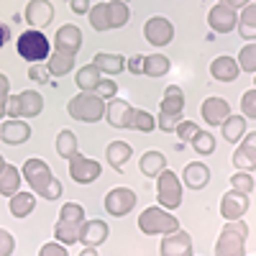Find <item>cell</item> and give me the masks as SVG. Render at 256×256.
<instances>
[{"label": "cell", "instance_id": "cell-6", "mask_svg": "<svg viewBox=\"0 0 256 256\" xmlns=\"http://www.w3.org/2000/svg\"><path fill=\"white\" fill-rule=\"evenodd\" d=\"M20 177L28 182V187L36 192V195H41V192H44V187L49 184V180H52L54 174H52V166H49L44 159L31 156V159L24 162V166H20Z\"/></svg>", "mask_w": 256, "mask_h": 256}, {"label": "cell", "instance_id": "cell-31", "mask_svg": "<svg viewBox=\"0 0 256 256\" xmlns=\"http://www.w3.org/2000/svg\"><path fill=\"white\" fill-rule=\"evenodd\" d=\"M164 166H166V156L162 152H144V156L138 159V169L144 177H156Z\"/></svg>", "mask_w": 256, "mask_h": 256}, {"label": "cell", "instance_id": "cell-1", "mask_svg": "<svg viewBox=\"0 0 256 256\" xmlns=\"http://www.w3.org/2000/svg\"><path fill=\"white\" fill-rule=\"evenodd\" d=\"M246 241H248V226L241 218L228 220L226 228L220 230V236H218L216 254L218 256H244L246 254Z\"/></svg>", "mask_w": 256, "mask_h": 256}, {"label": "cell", "instance_id": "cell-40", "mask_svg": "<svg viewBox=\"0 0 256 256\" xmlns=\"http://www.w3.org/2000/svg\"><path fill=\"white\" fill-rule=\"evenodd\" d=\"M59 220H67V223L82 226V223H84V210H82V205H77V202H67V205H62Z\"/></svg>", "mask_w": 256, "mask_h": 256}, {"label": "cell", "instance_id": "cell-34", "mask_svg": "<svg viewBox=\"0 0 256 256\" xmlns=\"http://www.w3.org/2000/svg\"><path fill=\"white\" fill-rule=\"evenodd\" d=\"M169 72V59L164 54H146L144 56V74L146 77H164Z\"/></svg>", "mask_w": 256, "mask_h": 256}, {"label": "cell", "instance_id": "cell-12", "mask_svg": "<svg viewBox=\"0 0 256 256\" xmlns=\"http://www.w3.org/2000/svg\"><path fill=\"white\" fill-rule=\"evenodd\" d=\"M192 251V236L187 230H172V233H166L162 246H159V254L162 256H190Z\"/></svg>", "mask_w": 256, "mask_h": 256}, {"label": "cell", "instance_id": "cell-16", "mask_svg": "<svg viewBox=\"0 0 256 256\" xmlns=\"http://www.w3.org/2000/svg\"><path fill=\"white\" fill-rule=\"evenodd\" d=\"M105 120H108L113 128H131L134 120V108L126 100L110 98V102L105 105Z\"/></svg>", "mask_w": 256, "mask_h": 256}, {"label": "cell", "instance_id": "cell-20", "mask_svg": "<svg viewBox=\"0 0 256 256\" xmlns=\"http://www.w3.org/2000/svg\"><path fill=\"white\" fill-rule=\"evenodd\" d=\"M238 72H241L238 62L233 59V56H228V54L216 56V59H212V64H210V74L216 77L218 82H233V80H238Z\"/></svg>", "mask_w": 256, "mask_h": 256}, {"label": "cell", "instance_id": "cell-10", "mask_svg": "<svg viewBox=\"0 0 256 256\" xmlns=\"http://www.w3.org/2000/svg\"><path fill=\"white\" fill-rule=\"evenodd\" d=\"M238 24V13L236 8H230L226 3H216L208 13V26L216 31V34H230Z\"/></svg>", "mask_w": 256, "mask_h": 256}, {"label": "cell", "instance_id": "cell-19", "mask_svg": "<svg viewBox=\"0 0 256 256\" xmlns=\"http://www.w3.org/2000/svg\"><path fill=\"white\" fill-rule=\"evenodd\" d=\"M80 46H82V31L74 24H64V26L56 28V34H54V49L77 54Z\"/></svg>", "mask_w": 256, "mask_h": 256}, {"label": "cell", "instance_id": "cell-17", "mask_svg": "<svg viewBox=\"0 0 256 256\" xmlns=\"http://www.w3.org/2000/svg\"><path fill=\"white\" fill-rule=\"evenodd\" d=\"M108 233H110V228L105 220H84L80 228V244L95 248V246L108 241Z\"/></svg>", "mask_w": 256, "mask_h": 256}, {"label": "cell", "instance_id": "cell-53", "mask_svg": "<svg viewBox=\"0 0 256 256\" xmlns=\"http://www.w3.org/2000/svg\"><path fill=\"white\" fill-rule=\"evenodd\" d=\"M70 8H72V13H77V16H84L92 6H90V0H70Z\"/></svg>", "mask_w": 256, "mask_h": 256}, {"label": "cell", "instance_id": "cell-24", "mask_svg": "<svg viewBox=\"0 0 256 256\" xmlns=\"http://www.w3.org/2000/svg\"><path fill=\"white\" fill-rule=\"evenodd\" d=\"M18 110H20V118H36L44 110V98H41V92H36V90L18 92Z\"/></svg>", "mask_w": 256, "mask_h": 256}, {"label": "cell", "instance_id": "cell-26", "mask_svg": "<svg viewBox=\"0 0 256 256\" xmlns=\"http://www.w3.org/2000/svg\"><path fill=\"white\" fill-rule=\"evenodd\" d=\"M74 56L72 52H62V49H54V54H49L46 59V67L54 77H64V74H70L72 67H74Z\"/></svg>", "mask_w": 256, "mask_h": 256}, {"label": "cell", "instance_id": "cell-2", "mask_svg": "<svg viewBox=\"0 0 256 256\" xmlns=\"http://www.w3.org/2000/svg\"><path fill=\"white\" fill-rule=\"evenodd\" d=\"M67 113L80 120V123H98L105 116V100L98 92H88L80 90V95H74L67 105Z\"/></svg>", "mask_w": 256, "mask_h": 256}, {"label": "cell", "instance_id": "cell-57", "mask_svg": "<svg viewBox=\"0 0 256 256\" xmlns=\"http://www.w3.org/2000/svg\"><path fill=\"white\" fill-rule=\"evenodd\" d=\"M254 84H256V77H254Z\"/></svg>", "mask_w": 256, "mask_h": 256}, {"label": "cell", "instance_id": "cell-5", "mask_svg": "<svg viewBox=\"0 0 256 256\" xmlns=\"http://www.w3.org/2000/svg\"><path fill=\"white\" fill-rule=\"evenodd\" d=\"M156 200L166 210H177L182 205V180L166 166L156 174Z\"/></svg>", "mask_w": 256, "mask_h": 256}, {"label": "cell", "instance_id": "cell-48", "mask_svg": "<svg viewBox=\"0 0 256 256\" xmlns=\"http://www.w3.org/2000/svg\"><path fill=\"white\" fill-rule=\"evenodd\" d=\"M8 95H10V80L0 72V118L6 116V102H8Z\"/></svg>", "mask_w": 256, "mask_h": 256}, {"label": "cell", "instance_id": "cell-11", "mask_svg": "<svg viewBox=\"0 0 256 256\" xmlns=\"http://www.w3.org/2000/svg\"><path fill=\"white\" fill-rule=\"evenodd\" d=\"M248 205H251V200H248L246 192H238V190L230 187V192H226V195L220 198V216H223V220L244 218Z\"/></svg>", "mask_w": 256, "mask_h": 256}, {"label": "cell", "instance_id": "cell-55", "mask_svg": "<svg viewBox=\"0 0 256 256\" xmlns=\"http://www.w3.org/2000/svg\"><path fill=\"white\" fill-rule=\"evenodd\" d=\"M6 41H8V26H6V24H0V49L6 46Z\"/></svg>", "mask_w": 256, "mask_h": 256}, {"label": "cell", "instance_id": "cell-35", "mask_svg": "<svg viewBox=\"0 0 256 256\" xmlns=\"http://www.w3.org/2000/svg\"><path fill=\"white\" fill-rule=\"evenodd\" d=\"M88 16H90V26L95 28V31H110L113 26H110V13H108V3H98V6H92L90 10H88Z\"/></svg>", "mask_w": 256, "mask_h": 256}, {"label": "cell", "instance_id": "cell-13", "mask_svg": "<svg viewBox=\"0 0 256 256\" xmlns=\"http://www.w3.org/2000/svg\"><path fill=\"white\" fill-rule=\"evenodd\" d=\"M24 18H26V24L31 28L44 31L54 20V6L49 3V0H31V3L26 6V10H24Z\"/></svg>", "mask_w": 256, "mask_h": 256}, {"label": "cell", "instance_id": "cell-52", "mask_svg": "<svg viewBox=\"0 0 256 256\" xmlns=\"http://www.w3.org/2000/svg\"><path fill=\"white\" fill-rule=\"evenodd\" d=\"M144 56L146 54H136V56H131L126 62V70L128 72H134V74H144Z\"/></svg>", "mask_w": 256, "mask_h": 256}, {"label": "cell", "instance_id": "cell-25", "mask_svg": "<svg viewBox=\"0 0 256 256\" xmlns=\"http://www.w3.org/2000/svg\"><path fill=\"white\" fill-rule=\"evenodd\" d=\"M236 28L244 41H256V3H248L241 8Z\"/></svg>", "mask_w": 256, "mask_h": 256}, {"label": "cell", "instance_id": "cell-23", "mask_svg": "<svg viewBox=\"0 0 256 256\" xmlns=\"http://www.w3.org/2000/svg\"><path fill=\"white\" fill-rule=\"evenodd\" d=\"M131 156H134V148L126 141H113V144H108V148H105V159H108V164L113 169H118V172H123Z\"/></svg>", "mask_w": 256, "mask_h": 256}, {"label": "cell", "instance_id": "cell-3", "mask_svg": "<svg viewBox=\"0 0 256 256\" xmlns=\"http://www.w3.org/2000/svg\"><path fill=\"white\" fill-rule=\"evenodd\" d=\"M16 49L20 54V59H26L28 64L34 62H44L52 54V41L44 36L41 28H28V31H20L18 41H16Z\"/></svg>", "mask_w": 256, "mask_h": 256}, {"label": "cell", "instance_id": "cell-51", "mask_svg": "<svg viewBox=\"0 0 256 256\" xmlns=\"http://www.w3.org/2000/svg\"><path fill=\"white\" fill-rule=\"evenodd\" d=\"M180 120H182V118H177V116H162V113H159V120H156V126L162 128L164 134H172L174 128H177V123H180Z\"/></svg>", "mask_w": 256, "mask_h": 256}, {"label": "cell", "instance_id": "cell-4", "mask_svg": "<svg viewBox=\"0 0 256 256\" xmlns=\"http://www.w3.org/2000/svg\"><path fill=\"white\" fill-rule=\"evenodd\" d=\"M180 228V220L166 212V208H146L138 216V230L146 236H166Z\"/></svg>", "mask_w": 256, "mask_h": 256}, {"label": "cell", "instance_id": "cell-7", "mask_svg": "<svg viewBox=\"0 0 256 256\" xmlns=\"http://www.w3.org/2000/svg\"><path fill=\"white\" fill-rule=\"evenodd\" d=\"M102 172V164L98 159H90L84 154H74L70 156V177L77 182V184H92Z\"/></svg>", "mask_w": 256, "mask_h": 256}, {"label": "cell", "instance_id": "cell-58", "mask_svg": "<svg viewBox=\"0 0 256 256\" xmlns=\"http://www.w3.org/2000/svg\"><path fill=\"white\" fill-rule=\"evenodd\" d=\"M123 3H128V0H123Z\"/></svg>", "mask_w": 256, "mask_h": 256}, {"label": "cell", "instance_id": "cell-9", "mask_svg": "<svg viewBox=\"0 0 256 256\" xmlns=\"http://www.w3.org/2000/svg\"><path fill=\"white\" fill-rule=\"evenodd\" d=\"M144 36L152 46H166V44H172V38H174V26H172V20H166L164 16H152L144 24Z\"/></svg>", "mask_w": 256, "mask_h": 256}, {"label": "cell", "instance_id": "cell-18", "mask_svg": "<svg viewBox=\"0 0 256 256\" xmlns=\"http://www.w3.org/2000/svg\"><path fill=\"white\" fill-rule=\"evenodd\" d=\"M200 113L208 126H220L230 116V102L226 98H205V102L200 105Z\"/></svg>", "mask_w": 256, "mask_h": 256}, {"label": "cell", "instance_id": "cell-43", "mask_svg": "<svg viewBox=\"0 0 256 256\" xmlns=\"http://www.w3.org/2000/svg\"><path fill=\"white\" fill-rule=\"evenodd\" d=\"M241 116H246V120L248 118L256 120V88L254 90H246L241 95Z\"/></svg>", "mask_w": 256, "mask_h": 256}, {"label": "cell", "instance_id": "cell-45", "mask_svg": "<svg viewBox=\"0 0 256 256\" xmlns=\"http://www.w3.org/2000/svg\"><path fill=\"white\" fill-rule=\"evenodd\" d=\"M16 251V238H13V233L6 230V228H0V256H10Z\"/></svg>", "mask_w": 256, "mask_h": 256}, {"label": "cell", "instance_id": "cell-36", "mask_svg": "<svg viewBox=\"0 0 256 256\" xmlns=\"http://www.w3.org/2000/svg\"><path fill=\"white\" fill-rule=\"evenodd\" d=\"M54 146H56V154L62 159H70V156L77 154V136L70 131V128H64V131L56 134V144Z\"/></svg>", "mask_w": 256, "mask_h": 256}, {"label": "cell", "instance_id": "cell-32", "mask_svg": "<svg viewBox=\"0 0 256 256\" xmlns=\"http://www.w3.org/2000/svg\"><path fill=\"white\" fill-rule=\"evenodd\" d=\"M100 80H102V72L95 67V64H88V67L77 70V77H74L77 88H80V90H88V92H95V90H98Z\"/></svg>", "mask_w": 256, "mask_h": 256}, {"label": "cell", "instance_id": "cell-46", "mask_svg": "<svg viewBox=\"0 0 256 256\" xmlns=\"http://www.w3.org/2000/svg\"><path fill=\"white\" fill-rule=\"evenodd\" d=\"M49 67H41V62H34L31 64V67H28V77L34 80V82H41V84H44V82H49Z\"/></svg>", "mask_w": 256, "mask_h": 256}, {"label": "cell", "instance_id": "cell-56", "mask_svg": "<svg viewBox=\"0 0 256 256\" xmlns=\"http://www.w3.org/2000/svg\"><path fill=\"white\" fill-rule=\"evenodd\" d=\"M3 164H6V156H3V154H0V169H3Z\"/></svg>", "mask_w": 256, "mask_h": 256}, {"label": "cell", "instance_id": "cell-30", "mask_svg": "<svg viewBox=\"0 0 256 256\" xmlns=\"http://www.w3.org/2000/svg\"><path fill=\"white\" fill-rule=\"evenodd\" d=\"M92 64L105 74H120L126 70V59L120 54H108V52H98Z\"/></svg>", "mask_w": 256, "mask_h": 256}, {"label": "cell", "instance_id": "cell-27", "mask_svg": "<svg viewBox=\"0 0 256 256\" xmlns=\"http://www.w3.org/2000/svg\"><path fill=\"white\" fill-rule=\"evenodd\" d=\"M20 190V169L16 164H3V169H0V195H16V192Z\"/></svg>", "mask_w": 256, "mask_h": 256}, {"label": "cell", "instance_id": "cell-22", "mask_svg": "<svg viewBox=\"0 0 256 256\" xmlns=\"http://www.w3.org/2000/svg\"><path fill=\"white\" fill-rule=\"evenodd\" d=\"M182 110H184V92H182V88H177V84H169V88L164 90V100L159 105V113L182 118Z\"/></svg>", "mask_w": 256, "mask_h": 256}, {"label": "cell", "instance_id": "cell-33", "mask_svg": "<svg viewBox=\"0 0 256 256\" xmlns=\"http://www.w3.org/2000/svg\"><path fill=\"white\" fill-rule=\"evenodd\" d=\"M80 228L82 226H74V223H67V220H59L54 226V241L64 244V246H72V244H80Z\"/></svg>", "mask_w": 256, "mask_h": 256}, {"label": "cell", "instance_id": "cell-8", "mask_svg": "<svg viewBox=\"0 0 256 256\" xmlns=\"http://www.w3.org/2000/svg\"><path fill=\"white\" fill-rule=\"evenodd\" d=\"M102 205H105V210H108V216L123 218L136 208V192L128 190V187H113L108 195H105Z\"/></svg>", "mask_w": 256, "mask_h": 256}, {"label": "cell", "instance_id": "cell-54", "mask_svg": "<svg viewBox=\"0 0 256 256\" xmlns=\"http://www.w3.org/2000/svg\"><path fill=\"white\" fill-rule=\"evenodd\" d=\"M218 3H226V6H230V8H244V6H248L251 3V0H218Z\"/></svg>", "mask_w": 256, "mask_h": 256}, {"label": "cell", "instance_id": "cell-28", "mask_svg": "<svg viewBox=\"0 0 256 256\" xmlns=\"http://www.w3.org/2000/svg\"><path fill=\"white\" fill-rule=\"evenodd\" d=\"M220 131H223V138L228 144H238L246 134V116H228L223 123H220Z\"/></svg>", "mask_w": 256, "mask_h": 256}, {"label": "cell", "instance_id": "cell-15", "mask_svg": "<svg viewBox=\"0 0 256 256\" xmlns=\"http://www.w3.org/2000/svg\"><path fill=\"white\" fill-rule=\"evenodd\" d=\"M233 164H236V169H244V172L256 169V131L244 134L238 148L233 152Z\"/></svg>", "mask_w": 256, "mask_h": 256}, {"label": "cell", "instance_id": "cell-37", "mask_svg": "<svg viewBox=\"0 0 256 256\" xmlns=\"http://www.w3.org/2000/svg\"><path fill=\"white\" fill-rule=\"evenodd\" d=\"M108 13H110V26L113 28H123L128 20H131V10H128V3H123V0H110Z\"/></svg>", "mask_w": 256, "mask_h": 256}, {"label": "cell", "instance_id": "cell-14", "mask_svg": "<svg viewBox=\"0 0 256 256\" xmlns=\"http://www.w3.org/2000/svg\"><path fill=\"white\" fill-rule=\"evenodd\" d=\"M31 138V126L20 118H8L0 123V141H6L8 146H20Z\"/></svg>", "mask_w": 256, "mask_h": 256}, {"label": "cell", "instance_id": "cell-41", "mask_svg": "<svg viewBox=\"0 0 256 256\" xmlns=\"http://www.w3.org/2000/svg\"><path fill=\"white\" fill-rule=\"evenodd\" d=\"M192 144V148H195V152L200 154V156H208V154H212L216 152V138H212L210 134H205V131H200L195 138L190 141Z\"/></svg>", "mask_w": 256, "mask_h": 256}, {"label": "cell", "instance_id": "cell-47", "mask_svg": "<svg viewBox=\"0 0 256 256\" xmlns=\"http://www.w3.org/2000/svg\"><path fill=\"white\" fill-rule=\"evenodd\" d=\"M102 100H110V98H116V92H118V84L113 82V80H100V84H98V90H95Z\"/></svg>", "mask_w": 256, "mask_h": 256}, {"label": "cell", "instance_id": "cell-44", "mask_svg": "<svg viewBox=\"0 0 256 256\" xmlns=\"http://www.w3.org/2000/svg\"><path fill=\"white\" fill-rule=\"evenodd\" d=\"M174 134H177L182 141H192V138L200 134V126H198V123H192V120H180L177 128H174Z\"/></svg>", "mask_w": 256, "mask_h": 256}, {"label": "cell", "instance_id": "cell-21", "mask_svg": "<svg viewBox=\"0 0 256 256\" xmlns=\"http://www.w3.org/2000/svg\"><path fill=\"white\" fill-rule=\"evenodd\" d=\"M182 182H184V187H190V190H202V187H208V182H210V169H208L202 162H190V164L184 166V172H182Z\"/></svg>", "mask_w": 256, "mask_h": 256}, {"label": "cell", "instance_id": "cell-49", "mask_svg": "<svg viewBox=\"0 0 256 256\" xmlns=\"http://www.w3.org/2000/svg\"><path fill=\"white\" fill-rule=\"evenodd\" d=\"M41 198H44V200H59L62 198V182L52 177L49 184L44 187V192H41Z\"/></svg>", "mask_w": 256, "mask_h": 256}, {"label": "cell", "instance_id": "cell-39", "mask_svg": "<svg viewBox=\"0 0 256 256\" xmlns=\"http://www.w3.org/2000/svg\"><path fill=\"white\" fill-rule=\"evenodd\" d=\"M131 128H136V131H141V134H152L154 128H156V120H154V116H152V113H146V110H136V108H134Z\"/></svg>", "mask_w": 256, "mask_h": 256}, {"label": "cell", "instance_id": "cell-29", "mask_svg": "<svg viewBox=\"0 0 256 256\" xmlns=\"http://www.w3.org/2000/svg\"><path fill=\"white\" fill-rule=\"evenodd\" d=\"M10 216L13 218H26L34 212L36 208V198H34V192H16V195H10Z\"/></svg>", "mask_w": 256, "mask_h": 256}, {"label": "cell", "instance_id": "cell-50", "mask_svg": "<svg viewBox=\"0 0 256 256\" xmlns=\"http://www.w3.org/2000/svg\"><path fill=\"white\" fill-rule=\"evenodd\" d=\"M41 256H67V246L59 241H52L46 246H41Z\"/></svg>", "mask_w": 256, "mask_h": 256}, {"label": "cell", "instance_id": "cell-42", "mask_svg": "<svg viewBox=\"0 0 256 256\" xmlns=\"http://www.w3.org/2000/svg\"><path fill=\"white\" fill-rule=\"evenodd\" d=\"M254 184H256V182H254L251 172H244V169H238V172L230 177V187H233V190H238V192H246V195H251Z\"/></svg>", "mask_w": 256, "mask_h": 256}, {"label": "cell", "instance_id": "cell-38", "mask_svg": "<svg viewBox=\"0 0 256 256\" xmlns=\"http://www.w3.org/2000/svg\"><path fill=\"white\" fill-rule=\"evenodd\" d=\"M238 67L244 72H256V41H246L244 49L238 52Z\"/></svg>", "mask_w": 256, "mask_h": 256}]
</instances>
